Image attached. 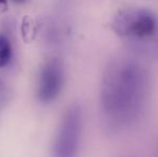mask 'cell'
<instances>
[{
    "mask_svg": "<svg viewBox=\"0 0 158 157\" xmlns=\"http://www.w3.org/2000/svg\"><path fill=\"white\" fill-rule=\"evenodd\" d=\"M150 76L138 59L119 57L106 65L100 84V112L106 129L118 131L130 127L145 108Z\"/></svg>",
    "mask_w": 158,
    "mask_h": 157,
    "instance_id": "6da1fadb",
    "label": "cell"
},
{
    "mask_svg": "<svg viewBox=\"0 0 158 157\" xmlns=\"http://www.w3.org/2000/svg\"><path fill=\"white\" fill-rule=\"evenodd\" d=\"M83 112L77 103L69 105L60 118L52 144L53 157H77L81 145Z\"/></svg>",
    "mask_w": 158,
    "mask_h": 157,
    "instance_id": "7a4b0ae2",
    "label": "cell"
},
{
    "mask_svg": "<svg viewBox=\"0 0 158 157\" xmlns=\"http://www.w3.org/2000/svg\"><path fill=\"white\" fill-rule=\"evenodd\" d=\"M113 30L118 36L129 39H148L157 30V21L148 10L126 9L114 17Z\"/></svg>",
    "mask_w": 158,
    "mask_h": 157,
    "instance_id": "3957f363",
    "label": "cell"
},
{
    "mask_svg": "<svg viewBox=\"0 0 158 157\" xmlns=\"http://www.w3.org/2000/svg\"><path fill=\"white\" fill-rule=\"evenodd\" d=\"M66 80L64 67L59 59L50 58L41 65L35 82V96L43 105L54 102L60 96Z\"/></svg>",
    "mask_w": 158,
    "mask_h": 157,
    "instance_id": "277c9868",
    "label": "cell"
},
{
    "mask_svg": "<svg viewBox=\"0 0 158 157\" xmlns=\"http://www.w3.org/2000/svg\"><path fill=\"white\" fill-rule=\"evenodd\" d=\"M13 45L10 39L3 34H0V69L6 68L13 60Z\"/></svg>",
    "mask_w": 158,
    "mask_h": 157,
    "instance_id": "5b68a950",
    "label": "cell"
},
{
    "mask_svg": "<svg viewBox=\"0 0 158 157\" xmlns=\"http://www.w3.org/2000/svg\"><path fill=\"white\" fill-rule=\"evenodd\" d=\"M8 98H9L8 88H6V85L4 84V82L0 79V115H1L4 108H6V102H8Z\"/></svg>",
    "mask_w": 158,
    "mask_h": 157,
    "instance_id": "8992f818",
    "label": "cell"
},
{
    "mask_svg": "<svg viewBox=\"0 0 158 157\" xmlns=\"http://www.w3.org/2000/svg\"><path fill=\"white\" fill-rule=\"evenodd\" d=\"M8 3V0H0V6H6Z\"/></svg>",
    "mask_w": 158,
    "mask_h": 157,
    "instance_id": "52a82bcc",
    "label": "cell"
},
{
    "mask_svg": "<svg viewBox=\"0 0 158 157\" xmlns=\"http://www.w3.org/2000/svg\"><path fill=\"white\" fill-rule=\"evenodd\" d=\"M15 2H19V3H22V2H24V1H26V0H14Z\"/></svg>",
    "mask_w": 158,
    "mask_h": 157,
    "instance_id": "ba28073f",
    "label": "cell"
}]
</instances>
